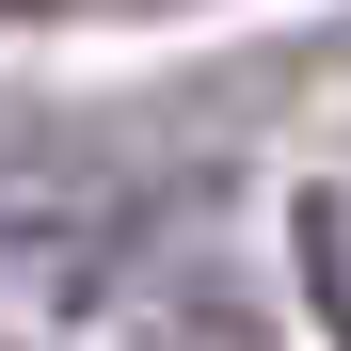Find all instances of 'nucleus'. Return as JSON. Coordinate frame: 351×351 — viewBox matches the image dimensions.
Returning <instances> with one entry per match:
<instances>
[{
    "label": "nucleus",
    "mask_w": 351,
    "mask_h": 351,
    "mask_svg": "<svg viewBox=\"0 0 351 351\" xmlns=\"http://www.w3.org/2000/svg\"><path fill=\"white\" fill-rule=\"evenodd\" d=\"M304 287H319V319H335V351H351V176L304 192Z\"/></svg>",
    "instance_id": "f257e3e1"
}]
</instances>
